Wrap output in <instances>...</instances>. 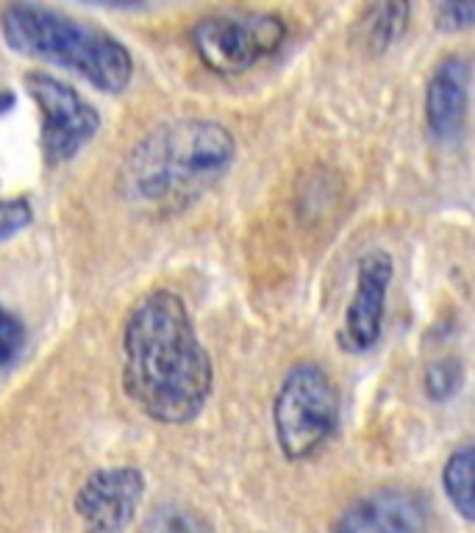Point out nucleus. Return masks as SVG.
<instances>
[{"mask_svg": "<svg viewBox=\"0 0 475 533\" xmlns=\"http://www.w3.org/2000/svg\"><path fill=\"white\" fill-rule=\"evenodd\" d=\"M214 367L187 303L173 289H150L123 325V389L145 417L187 425L206 409Z\"/></svg>", "mask_w": 475, "mask_h": 533, "instance_id": "f257e3e1", "label": "nucleus"}, {"mask_svg": "<svg viewBox=\"0 0 475 533\" xmlns=\"http://www.w3.org/2000/svg\"><path fill=\"white\" fill-rule=\"evenodd\" d=\"M237 142L214 120H173L148 131L128 150L117 189L131 206L173 214L209 192L234 164Z\"/></svg>", "mask_w": 475, "mask_h": 533, "instance_id": "f03ea898", "label": "nucleus"}, {"mask_svg": "<svg viewBox=\"0 0 475 533\" xmlns=\"http://www.w3.org/2000/svg\"><path fill=\"white\" fill-rule=\"evenodd\" d=\"M0 34L14 53L75 70L109 95L125 92L134 78V56L114 34L42 3L3 6Z\"/></svg>", "mask_w": 475, "mask_h": 533, "instance_id": "7ed1b4c3", "label": "nucleus"}, {"mask_svg": "<svg viewBox=\"0 0 475 533\" xmlns=\"http://www.w3.org/2000/svg\"><path fill=\"white\" fill-rule=\"evenodd\" d=\"M273 428L289 461L309 459L337 434L339 392L320 364L303 361L287 372L273 400Z\"/></svg>", "mask_w": 475, "mask_h": 533, "instance_id": "20e7f679", "label": "nucleus"}, {"mask_svg": "<svg viewBox=\"0 0 475 533\" xmlns=\"http://www.w3.org/2000/svg\"><path fill=\"white\" fill-rule=\"evenodd\" d=\"M189 37L200 62L212 73L237 75L281 48L287 23L267 12H223L198 20Z\"/></svg>", "mask_w": 475, "mask_h": 533, "instance_id": "39448f33", "label": "nucleus"}, {"mask_svg": "<svg viewBox=\"0 0 475 533\" xmlns=\"http://www.w3.org/2000/svg\"><path fill=\"white\" fill-rule=\"evenodd\" d=\"M25 89L42 117V153L48 164H64L87 148L98 134V109L81 92L48 73L25 75Z\"/></svg>", "mask_w": 475, "mask_h": 533, "instance_id": "423d86ee", "label": "nucleus"}, {"mask_svg": "<svg viewBox=\"0 0 475 533\" xmlns=\"http://www.w3.org/2000/svg\"><path fill=\"white\" fill-rule=\"evenodd\" d=\"M145 495V475L137 467H100L89 472L73 497L84 533H125Z\"/></svg>", "mask_w": 475, "mask_h": 533, "instance_id": "0eeeda50", "label": "nucleus"}, {"mask_svg": "<svg viewBox=\"0 0 475 533\" xmlns=\"http://www.w3.org/2000/svg\"><path fill=\"white\" fill-rule=\"evenodd\" d=\"M392 273H395V261L387 250H367L359 259L356 289L345 311V325L339 331V345L350 353H364L378 345Z\"/></svg>", "mask_w": 475, "mask_h": 533, "instance_id": "6e6552de", "label": "nucleus"}, {"mask_svg": "<svg viewBox=\"0 0 475 533\" xmlns=\"http://www.w3.org/2000/svg\"><path fill=\"white\" fill-rule=\"evenodd\" d=\"M331 533H428V509L412 489H373L339 514Z\"/></svg>", "mask_w": 475, "mask_h": 533, "instance_id": "1a4fd4ad", "label": "nucleus"}, {"mask_svg": "<svg viewBox=\"0 0 475 533\" xmlns=\"http://www.w3.org/2000/svg\"><path fill=\"white\" fill-rule=\"evenodd\" d=\"M470 100V62L464 56H448L425 89V125L439 142L462 137Z\"/></svg>", "mask_w": 475, "mask_h": 533, "instance_id": "9d476101", "label": "nucleus"}, {"mask_svg": "<svg viewBox=\"0 0 475 533\" xmlns=\"http://www.w3.org/2000/svg\"><path fill=\"white\" fill-rule=\"evenodd\" d=\"M409 14H412V9L406 3H375V6H367L362 23H359L362 48L367 53H373V56L392 48V42L400 39L403 28L409 23Z\"/></svg>", "mask_w": 475, "mask_h": 533, "instance_id": "9b49d317", "label": "nucleus"}, {"mask_svg": "<svg viewBox=\"0 0 475 533\" xmlns=\"http://www.w3.org/2000/svg\"><path fill=\"white\" fill-rule=\"evenodd\" d=\"M473 467H475V450L473 445L456 447L445 461L442 470V486L445 495L453 503V509L462 514L464 520L475 517V492H473Z\"/></svg>", "mask_w": 475, "mask_h": 533, "instance_id": "f8f14e48", "label": "nucleus"}, {"mask_svg": "<svg viewBox=\"0 0 475 533\" xmlns=\"http://www.w3.org/2000/svg\"><path fill=\"white\" fill-rule=\"evenodd\" d=\"M142 533H214V528L200 511L181 503H164L150 511Z\"/></svg>", "mask_w": 475, "mask_h": 533, "instance_id": "ddd939ff", "label": "nucleus"}, {"mask_svg": "<svg viewBox=\"0 0 475 533\" xmlns=\"http://www.w3.org/2000/svg\"><path fill=\"white\" fill-rule=\"evenodd\" d=\"M464 381V367L459 359H439L425 370V395L445 403L459 392Z\"/></svg>", "mask_w": 475, "mask_h": 533, "instance_id": "4468645a", "label": "nucleus"}, {"mask_svg": "<svg viewBox=\"0 0 475 533\" xmlns=\"http://www.w3.org/2000/svg\"><path fill=\"white\" fill-rule=\"evenodd\" d=\"M34 223V209L25 198H0V242L12 239Z\"/></svg>", "mask_w": 475, "mask_h": 533, "instance_id": "2eb2a0df", "label": "nucleus"}, {"mask_svg": "<svg viewBox=\"0 0 475 533\" xmlns=\"http://www.w3.org/2000/svg\"><path fill=\"white\" fill-rule=\"evenodd\" d=\"M25 345V325L14 317L12 311L0 306V367L12 361Z\"/></svg>", "mask_w": 475, "mask_h": 533, "instance_id": "dca6fc26", "label": "nucleus"}, {"mask_svg": "<svg viewBox=\"0 0 475 533\" xmlns=\"http://www.w3.org/2000/svg\"><path fill=\"white\" fill-rule=\"evenodd\" d=\"M473 20H475L473 0H453V3H442L437 9V25L442 31H462V28H470Z\"/></svg>", "mask_w": 475, "mask_h": 533, "instance_id": "f3484780", "label": "nucleus"}, {"mask_svg": "<svg viewBox=\"0 0 475 533\" xmlns=\"http://www.w3.org/2000/svg\"><path fill=\"white\" fill-rule=\"evenodd\" d=\"M14 103H17V95H14L12 89L0 87V114L9 112V109H12Z\"/></svg>", "mask_w": 475, "mask_h": 533, "instance_id": "a211bd4d", "label": "nucleus"}]
</instances>
